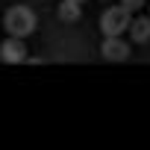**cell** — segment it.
<instances>
[{"label": "cell", "mask_w": 150, "mask_h": 150, "mask_svg": "<svg viewBox=\"0 0 150 150\" xmlns=\"http://www.w3.org/2000/svg\"><path fill=\"white\" fill-rule=\"evenodd\" d=\"M35 24H38V18H35V12H33L30 6H9L6 15H3V27H6V33L15 35V38L30 35V33L35 30Z\"/></svg>", "instance_id": "1"}, {"label": "cell", "mask_w": 150, "mask_h": 150, "mask_svg": "<svg viewBox=\"0 0 150 150\" xmlns=\"http://www.w3.org/2000/svg\"><path fill=\"white\" fill-rule=\"evenodd\" d=\"M127 33H129V41H132V44H147V41H150V15H135V18H129Z\"/></svg>", "instance_id": "5"}, {"label": "cell", "mask_w": 150, "mask_h": 150, "mask_svg": "<svg viewBox=\"0 0 150 150\" xmlns=\"http://www.w3.org/2000/svg\"><path fill=\"white\" fill-rule=\"evenodd\" d=\"M129 18H132V15H129L121 3H118V6H109V9L100 15V33H103V35H124Z\"/></svg>", "instance_id": "2"}, {"label": "cell", "mask_w": 150, "mask_h": 150, "mask_svg": "<svg viewBox=\"0 0 150 150\" xmlns=\"http://www.w3.org/2000/svg\"><path fill=\"white\" fill-rule=\"evenodd\" d=\"M121 6H124V9L132 15V12H141V9L147 6V0H121Z\"/></svg>", "instance_id": "7"}, {"label": "cell", "mask_w": 150, "mask_h": 150, "mask_svg": "<svg viewBox=\"0 0 150 150\" xmlns=\"http://www.w3.org/2000/svg\"><path fill=\"white\" fill-rule=\"evenodd\" d=\"M27 56H30V53H27V44H24V38H15V35H9L3 44H0V62H6V65H21Z\"/></svg>", "instance_id": "4"}, {"label": "cell", "mask_w": 150, "mask_h": 150, "mask_svg": "<svg viewBox=\"0 0 150 150\" xmlns=\"http://www.w3.org/2000/svg\"><path fill=\"white\" fill-rule=\"evenodd\" d=\"M147 12H150V0H147Z\"/></svg>", "instance_id": "8"}, {"label": "cell", "mask_w": 150, "mask_h": 150, "mask_svg": "<svg viewBox=\"0 0 150 150\" xmlns=\"http://www.w3.org/2000/svg\"><path fill=\"white\" fill-rule=\"evenodd\" d=\"M56 15H59L62 24H74V21H80V15H83V3H77V0H62Z\"/></svg>", "instance_id": "6"}, {"label": "cell", "mask_w": 150, "mask_h": 150, "mask_svg": "<svg viewBox=\"0 0 150 150\" xmlns=\"http://www.w3.org/2000/svg\"><path fill=\"white\" fill-rule=\"evenodd\" d=\"M77 3H83V0H77Z\"/></svg>", "instance_id": "9"}, {"label": "cell", "mask_w": 150, "mask_h": 150, "mask_svg": "<svg viewBox=\"0 0 150 150\" xmlns=\"http://www.w3.org/2000/svg\"><path fill=\"white\" fill-rule=\"evenodd\" d=\"M100 56L106 62H127L129 59V41H124L121 35H106L100 44Z\"/></svg>", "instance_id": "3"}]
</instances>
